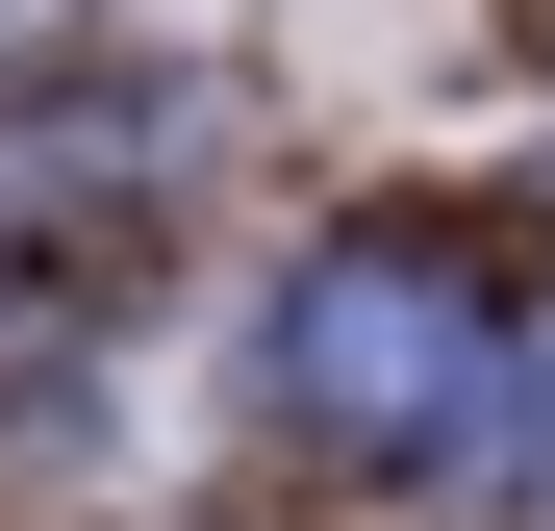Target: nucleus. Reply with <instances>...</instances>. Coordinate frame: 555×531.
<instances>
[{"label":"nucleus","mask_w":555,"mask_h":531,"mask_svg":"<svg viewBox=\"0 0 555 531\" xmlns=\"http://www.w3.org/2000/svg\"><path fill=\"white\" fill-rule=\"evenodd\" d=\"M253 380H278V430L304 456H353V481H454L505 430V304L454 279V228H328L304 279H278V329H253Z\"/></svg>","instance_id":"obj_1"},{"label":"nucleus","mask_w":555,"mask_h":531,"mask_svg":"<svg viewBox=\"0 0 555 531\" xmlns=\"http://www.w3.org/2000/svg\"><path fill=\"white\" fill-rule=\"evenodd\" d=\"M152 177H177V76H26V102H0V228L152 203Z\"/></svg>","instance_id":"obj_2"}]
</instances>
